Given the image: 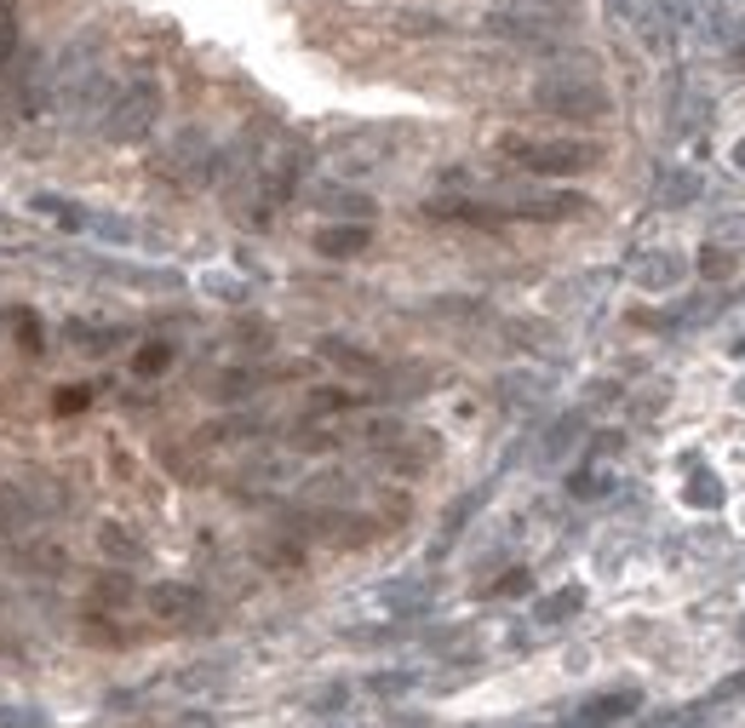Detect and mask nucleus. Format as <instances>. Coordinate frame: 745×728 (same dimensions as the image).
<instances>
[{
	"instance_id": "obj_1",
	"label": "nucleus",
	"mask_w": 745,
	"mask_h": 728,
	"mask_svg": "<svg viewBox=\"0 0 745 728\" xmlns=\"http://www.w3.org/2000/svg\"><path fill=\"white\" fill-rule=\"evenodd\" d=\"M505 150L516 161H528L534 173H579V167H591V161H596L591 144H522V138H511Z\"/></svg>"
},
{
	"instance_id": "obj_2",
	"label": "nucleus",
	"mask_w": 745,
	"mask_h": 728,
	"mask_svg": "<svg viewBox=\"0 0 745 728\" xmlns=\"http://www.w3.org/2000/svg\"><path fill=\"white\" fill-rule=\"evenodd\" d=\"M17 35H24V0H0V69L12 64Z\"/></svg>"
},
{
	"instance_id": "obj_3",
	"label": "nucleus",
	"mask_w": 745,
	"mask_h": 728,
	"mask_svg": "<svg viewBox=\"0 0 745 728\" xmlns=\"http://www.w3.org/2000/svg\"><path fill=\"white\" fill-rule=\"evenodd\" d=\"M368 247V230H327L321 235V253H356Z\"/></svg>"
},
{
	"instance_id": "obj_4",
	"label": "nucleus",
	"mask_w": 745,
	"mask_h": 728,
	"mask_svg": "<svg viewBox=\"0 0 745 728\" xmlns=\"http://www.w3.org/2000/svg\"><path fill=\"white\" fill-rule=\"evenodd\" d=\"M167 361H172V350H167V345H144V350H138V361H132V368H138V373H160V368H167Z\"/></svg>"
},
{
	"instance_id": "obj_5",
	"label": "nucleus",
	"mask_w": 745,
	"mask_h": 728,
	"mask_svg": "<svg viewBox=\"0 0 745 728\" xmlns=\"http://www.w3.org/2000/svg\"><path fill=\"white\" fill-rule=\"evenodd\" d=\"M87 408V391H57V413H80Z\"/></svg>"
}]
</instances>
